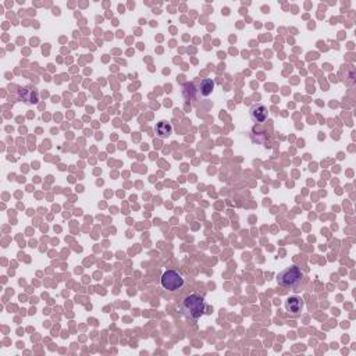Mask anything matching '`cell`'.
<instances>
[{
	"instance_id": "obj_1",
	"label": "cell",
	"mask_w": 356,
	"mask_h": 356,
	"mask_svg": "<svg viewBox=\"0 0 356 356\" xmlns=\"http://www.w3.org/2000/svg\"><path fill=\"white\" fill-rule=\"evenodd\" d=\"M206 312V301L201 294H189L180 305V313L185 319L199 320Z\"/></svg>"
},
{
	"instance_id": "obj_2",
	"label": "cell",
	"mask_w": 356,
	"mask_h": 356,
	"mask_svg": "<svg viewBox=\"0 0 356 356\" xmlns=\"http://www.w3.org/2000/svg\"><path fill=\"white\" fill-rule=\"evenodd\" d=\"M302 280L303 273L298 266L287 267L285 270H282L281 273H279V276H277V282H279L280 287L290 288V290H294V291H298Z\"/></svg>"
},
{
	"instance_id": "obj_3",
	"label": "cell",
	"mask_w": 356,
	"mask_h": 356,
	"mask_svg": "<svg viewBox=\"0 0 356 356\" xmlns=\"http://www.w3.org/2000/svg\"><path fill=\"white\" fill-rule=\"evenodd\" d=\"M160 284H162L164 290L170 292H175L183 290L184 285H185V279L175 270H167V271L163 273Z\"/></svg>"
},
{
	"instance_id": "obj_4",
	"label": "cell",
	"mask_w": 356,
	"mask_h": 356,
	"mask_svg": "<svg viewBox=\"0 0 356 356\" xmlns=\"http://www.w3.org/2000/svg\"><path fill=\"white\" fill-rule=\"evenodd\" d=\"M267 108L262 103H256V105H252V108L249 110V117L253 123H258V124H262L267 120Z\"/></svg>"
},
{
	"instance_id": "obj_5",
	"label": "cell",
	"mask_w": 356,
	"mask_h": 356,
	"mask_svg": "<svg viewBox=\"0 0 356 356\" xmlns=\"http://www.w3.org/2000/svg\"><path fill=\"white\" fill-rule=\"evenodd\" d=\"M18 97L21 99L24 103H27V105H35V103H38V100H39V96H38V92L32 89V88H20V91H18Z\"/></svg>"
},
{
	"instance_id": "obj_6",
	"label": "cell",
	"mask_w": 356,
	"mask_h": 356,
	"mask_svg": "<svg viewBox=\"0 0 356 356\" xmlns=\"http://www.w3.org/2000/svg\"><path fill=\"white\" fill-rule=\"evenodd\" d=\"M303 299L299 296H290L285 301V309L291 314H299L303 310Z\"/></svg>"
},
{
	"instance_id": "obj_7",
	"label": "cell",
	"mask_w": 356,
	"mask_h": 356,
	"mask_svg": "<svg viewBox=\"0 0 356 356\" xmlns=\"http://www.w3.org/2000/svg\"><path fill=\"white\" fill-rule=\"evenodd\" d=\"M155 132H156V137H159V138H162V139H166V138H169V137L171 135L173 127H171V124L167 123V121H159V123L156 124V127H155Z\"/></svg>"
},
{
	"instance_id": "obj_8",
	"label": "cell",
	"mask_w": 356,
	"mask_h": 356,
	"mask_svg": "<svg viewBox=\"0 0 356 356\" xmlns=\"http://www.w3.org/2000/svg\"><path fill=\"white\" fill-rule=\"evenodd\" d=\"M215 89V81L210 79V78H205L201 81V85H199V89H198V93L202 97H207L209 95H212Z\"/></svg>"
}]
</instances>
